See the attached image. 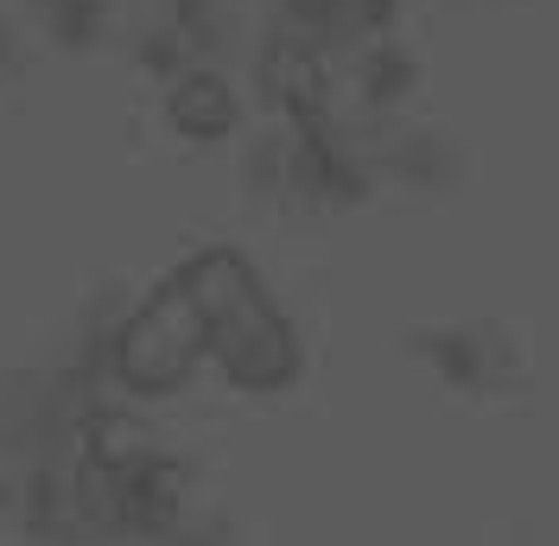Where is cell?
Segmentation results:
<instances>
[{
  "mask_svg": "<svg viewBox=\"0 0 559 546\" xmlns=\"http://www.w3.org/2000/svg\"><path fill=\"white\" fill-rule=\"evenodd\" d=\"M173 121H178V134H191V140H223L236 128V96L223 90V76L191 70V76H178V90H173Z\"/></svg>",
  "mask_w": 559,
  "mask_h": 546,
  "instance_id": "obj_3",
  "label": "cell"
},
{
  "mask_svg": "<svg viewBox=\"0 0 559 546\" xmlns=\"http://www.w3.org/2000/svg\"><path fill=\"white\" fill-rule=\"evenodd\" d=\"M204 343H210L204 318H198L191 299L173 286L166 299H153V306L121 331L115 363H121L128 388H140V394H173L178 381L191 376V363H198V349H204Z\"/></svg>",
  "mask_w": 559,
  "mask_h": 546,
  "instance_id": "obj_1",
  "label": "cell"
},
{
  "mask_svg": "<svg viewBox=\"0 0 559 546\" xmlns=\"http://www.w3.org/2000/svg\"><path fill=\"white\" fill-rule=\"evenodd\" d=\"M407 83H414V58L407 51H394V45H369L362 51V96L369 103H394Z\"/></svg>",
  "mask_w": 559,
  "mask_h": 546,
  "instance_id": "obj_4",
  "label": "cell"
},
{
  "mask_svg": "<svg viewBox=\"0 0 559 546\" xmlns=\"http://www.w3.org/2000/svg\"><path fill=\"white\" fill-rule=\"evenodd\" d=\"M210 349L223 356L229 381L248 388V394H274V388H286V381L299 376V337L267 306V293L248 299L242 311H229V318H216L210 324Z\"/></svg>",
  "mask_w": 559,
  "mask_h": 546,
  "instance_id": "obj_2",
  "label": "cell"
}]
</instances>
